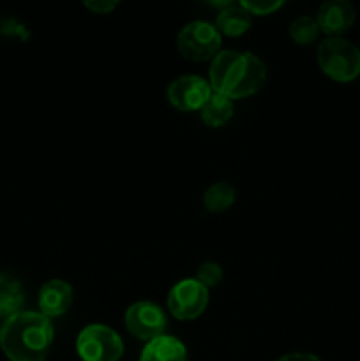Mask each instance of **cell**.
Wrapping results in <instances>:
<instances>
[{
  "instance_id": "cell-1",
  "label": "cell",
  "mask_w": 360,
  "mask_h": 361,
  "mask_svg": "<svg viewBox=\"0 0 360 361\" xmlns=\"http://www.w3.org/2000/svg\"><path fill=\"white\" fill-rule=\"evenodd\" d=\"M265 81H267V67L253 53L222 49L212 60V90L232 101L258 94Z\"/></svg>"
},
{
  "instance_id": "cell-2",
  "label": "cell",
  "mask_w": 360,
  "mask_h": 361,
  "mask_svg": "<svg viewBox=\"0 0 360 361\" xmlns=\"http://www.w3.org/2000/svg\"><path fill=\"white\" fill-rule=\"evenodd\" d=\"M53 344V326L41 312L20 310L0 328V348L11 361H44Z\"/></svg>"
},
{
  "instance_id": "cell-3",
  "label": "cell",
  "mask_w": 360,
  "mask_h": 361,
  "mask_svg": "<svg viewBox=\"0 0 360 361\" xmlns=\"http://www.w3.org/2000/svg\"><path fill=\"white\" fill-rule=\"evenodd\" d=\"M320 69L337 83H349L360 76V49L342 37H327L318 46Z\"/></svg>"
},
{
  "instance_id": "cell-4",
  "label": "cell",
  "mask_w": 360,
  "mask_h": 361,
  "mask_svg": "<svg viewBox=\"0 0 360 361\" xmlns=\"http://www.w3.org/2000/svg\"><path fill=\"white\" fill-rule=\"evenodd\" d=\"M222 39L215 25L208 21H191L176 35V48L191 62H207L221 51Z\"/></svg>"
},
{
  "instance_id": "cell-5",
  "label": "cell",
  "mask_w": 360,
  "mask_h": 361,
  "mask_svg": "<svg viewBox=\"0 0 360 361\" xmlns=\"http://www.w3.org/2000/svg\"><path fill=\"white\" fill-rule=\"evenodd\" d=\"M76 353L83 361H119L124 355V342L113 328L88 324L78 335Z\"/></svg>"
},
{
  "instance_id": "cell-6",
  "label": "cell",
  "mask_w": 360,
  "mask_h": 361,
  "mask_svg": "<svg viewBox=\"0 0 360 361\" xmlns=\"http://www.w3.org/2000/svg\"><path fill=\"white\" fill-rule=\"evenodd\" d=\"M208 305V289L196 279H184L168 295V310L180 321L200 317Z\"/></svg>"
},
{
  "instance_id": "cell-7",
  "label": "cell",
  "mask_w": 360,
  "mask_h": 361,
  "mask_svg": "<svg viewBox=\"0 0 360 361\" xmlns=\"http://www.w3.org/2000/svg\"><path fill=\"white\" fill-rule=\"evenodd\" d=\"M126 328L133 337L150 342L164 335L166 314L159 305L152 302H136L126 310Z\"/></svg>"
},
{
  "instance_id": "cell-8",
  "label": "cell",
  "mask_w": 360,
  "mask_h": 361,
  "mask_svg": "<svg viewBox=\"0 0 360 361\" xmlns=\"http://www.w3.org/2000/svg\"><path fill=\"white\" fill-rule=\"evenodd\" d=\"M166 94L173 108L180 111H194L203 108L207 99L212 95V87L205 78L186 74L173 80Z\"/></svg>"
},
{
  "instance_id": "cell-9",
  "label": "cell",
  "mask_w": 360,
  "mask_h": 361,
  "mask_svg": "<svg viewBox=\"0 0 360 361\" xmlns=\"http://www.w3.org/2000/svg\"><path fill=\"white\" fill-rule=\"evenodd\" d=\"M356 11L352 0H325L316 14L318 27L328 37H339L353 27Z\"/></svg>"
},
{
  "instance_id": "cell-10",
  "label": "cell",
  "mask_w": 360,
  "mask_h": 361,
  "mask_svg": "<svg viewBox=\"0 0 360 361\" xmlns=\"http://www.w3.org/2000/svg\"><path fill=\"white\" fill-rule=\"evenodd\" d=\"M73 288L66 281L53 279L48 281L39 291V309L46 317H60L73 305Z\"/></svg>"
},
{
  "instance_id": "cell-11",
  "label": "cell",
  "mask_w": 360,
  "mask_h": 361,
  "mask_svg": "<svg viewBox=\"0 0 360 361\" xmlns=\"http://www.w3.org/2000/svg\"><path fill=\"white\" fill-rule=\"evenodd\" d=\"M140 361H187V349L179 338L161 335L147 342L141 351Z\"/></svg>"
},
{
  "instance_id": "cell-12",
  "label": "cell",
  "mask_w": 360,
  "mask_h": 361,
  "mask_svg": "<svg viewBox=\"0 0 360 361\" xmlns=\"http://www.w3.org/2000/svg\"><path fill=\"white\" fill-rule=\"evenodd\" d=\"M251 13H247L242 6H229L226 9H221L215 20V28L219 34H224L228 37H240L251 28Z\"/></svg>"
},
{
  "instance_id": "cell-13",
  "label": "cell",
  "mask_w": 360,
  "mask_h": 361,
  "mask_svg": "<svg viewBox=\"0 0 360 361\" xmlns=\"http://www.w3.org/2000/svg\"><path fill=\"white\" fill-rule=\"evenodd\" d=\"M23 288L20 281L9 274H0V317H11L23 305Z\"/></svg>"
},
{
  "instance_id": "cell-14",
  "label": "cell",
  "mask_w": 360,
  "mask_h": 361,
  "mask_svg": "<svg viewBox=\"0 0 360 361\" xmlns=\"http://www.w3.org/2000/svg\"><path fill=\"white\" fill-rule=\"evenodd\" d=\"M201 111V120L208 127H222L229 122L233 115V102L232 99L224 97L221 94L212 92L210 97L203 104Z\"/></svg>"
},
{
  "instance_id": "cell-15",
  "label": "cell",
  "mask_w": 360,
  "mask_h": 361,
  "mask_svg": "<svg viewBox=\"0 0 360 361\" xmlns=\"http://www.w3.org/2000/svg\"><path fill=\"white\" fill-rule=\"evenodd\" d=\"M236 200V189L228 182H217L208 187L203 194V204L212 214L229 210Z\"/></svg>"
},
{
  "instance_id": "cell-16",
  "label": "cell",
  "mask_w": 360,
  "mask_h": 361,
  "mask_svg": "<svg viewBox=\"0 0 360 361\" xmlns=\"http://www.w3.org/2000/svg\"><path fill=\"white\" fill-rule=\"evenodd\" d=\"M320 27H318L316 18L313 16H299L292 25H289V37L293 42L300 46L313 44L320 35Z\"/></svg>"
},
{
  "instance_id": "cell-17",
  "label": "cell",
  "mask_w": 360,
  "mask_h": 361,
  "mask_svg": "<svg viewBox=\"0 0 360 361\" xmlns=\"http://www.w3.org/2000/svg\"><path fill=\"white\" fill-rule=\"evenodd\" d=\"M239 2L247 13L263 16V14H272L281 9L286 0H239Z\"/></svg>"
},
{
  "instance_id": "cell-18",
  "label": "cell",
  "mask_w": 360,
  "mask_h": 361,
  "mask_svg": "<svg viewBox=\"0 0 360 361\" xmlns=\"http://www.w3.org/2000/svg\"><path fill=\"white\" fill-rule=\"evenodd\" d=\"M196 281L205 288H214L222 281V270L217 263H203L196 271Z\"/></svg>"
},
{
  "instance_id": "cell-19",
  "label": "cell",
  "mask_w": 360,
  "mask_h": 361,
  "mask_svg": "<svg viewBox=\"0 0 360 361\" xmlns=\"http://www.w3.org/2000/svg\"><path fill=\"white\" fill-rule=\"evenodd\" d=\"M85 7L95 14H108L120 4V0H83Z\"/></svg>"
},
{
  "instance_id": "cell-20",
  "label": "cell",
  "mask_w": 360,
  "mask_h": 361,
  "mask_svg": "<svg viewBox=\"0 0 360 361\" xmlns=\"http://www.w3.org/2000/svg\"><path fill=\"white\" fill-rule=\"evenodd\" d=\"M2 34L11 35V37H20L21 41L28 37V32L27 28L23 27L21 23H18L16 20H6L2 23Z\"/></svg>"
},
{
  "instance_id": "cell-21",
  "label": "cell",
  "mask_w": 360,
  "mask_h": 361,
  "mask_svg": "<svg viewBox=\"0 0 360 361\" xmlns=\"http://www.w3.org/2000/svg\"><path fill=\"white\" fill-rule=\"evenodd\" d=\"M277 361H321V360L318 358V356L309 355V353H289V355H284Z\"/></svg>"
},
{
  "instance_id": "cell-22",
  "label": "cell",
  "mask_w": 360,
  "mask_h": 361,
  "mask_svg": "<svg viewBox=\"0 0 360 361\" xmlns=\"http://www.w3.org/2000/svg\"><path fill=\"white\" fill-rule=\"evenodd\" d=\"M214 7H221V9H226V7L232 6L233 0H208Z\"/></svg>"
}]
</instances>
